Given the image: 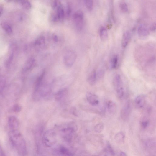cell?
<instances>
[{"label": "cell", "mask_w": 156, "mask_h": 156, "mask_svg": "<svg viewBox=\"0 0 156 156\" xmlns=\"http://www.w3.org/2000/svg\"><path fill=\"white\" fill-rule=\"evenodd\" d=\"M85 4L86 7L89 11H91L92 10L93 7V1L91 0L86 1Z\"/></svg>", "instance_id": "26"}, {"label": "cell", "mask_w": 156, "mask_h": 156, "mask_svg": "<svg viewBox=\"0 0 156 156\" xmlns=\"http://www.w3.org/2000/svg\"><path fill=\"white\" fill-rule=\"evenodd\" d=\"M9 136L12 144L18 153L22 156H26L27 152L26 144L20 132L18 130L10 131Z\"/></svg>", "instance_id": "1"}, {"label": "cell", "mask_w": 156, "mask_h": 156, "mask_svg": "<svg viewBox=\"0 0 156 156\" xmlns=\"http://www.w3.org/2000/svg\"><path fill=\"white\" fill-rule=\"evenodd\" d=\"M35 60L33 58H29L25 63L23 68L24 72L29 71L32 70L35 65Z\"/></svg>", "instance_id": "10"}, {"label": "cell", "mask_w": 156, "mask_h": 156, "mask_svg": "<svg viewBox=\"0 0 156 156\" xmlns=\"http://www.w3.org/2000/svg\"><path fill=\"white\" fill-rule=\"evenodd\" d=\"M8 123L10 131L18 130L20 123L19 120L16 117L12 116L9 117L8 120Z\"/></svg>", "instance_id": "7"}, {"label": "cell", "mask_w": 156, "mask_h": 156, "mask_svg": "<svg viewBox=\"0 0 156 156\" xmlns=\"http://www.w3.org/2000/svg\"><path fill=\"white\" fill-rule=\"evenodd\" d=\"M120 7L121 10L124 12H127L128 10L127 4L124 2H122L120 3Z\"/></svg>", "instance_id": "28"}, {"label": "cell", "mask_w": 156, "mask_h": 156, "mask_svg": "<svg viewBox=\"0 0 156 156\" xmlns=\"http://www.w3.org/2000/svg\"><path fill=\"white\" fill-rule=\"evenodd\" d=\"M131 37V34L129 31L125 32L123 35L122 40V45L123 47H127L130 41Z\"/></svg>", "instance_id": "13"}, {"label": "cell", "mask_w": 156, "mask_h": 156, "mask_svg": "<svg viewBox=\"0 0 156 156\" xmlns=\"http://www.w3.org/2000/svg\"><path fill=\"white\" fill-rule=\"evenodd\" d=\"M137 32L139 35L141 37H144L149 35L148 29L144 25H141L138 27Z\"/></svg>", "instance_id": "14"}, {"label": "cell", "mask_w": 156, "mask_h": 156, "mask_svg": "<svg viewBox=\"0 0 156 156\" xmlns=\"http://www.w3.org/2000/svg\"><path fill=\"white\" fill-rule=\"evenodd\" d=\"M118 63V57L117 55H115L112 59L111 61V68L113 69L115 68L117 65Z\"/></svg>", "instance_id": "25"}, {"label": "cell", "mask_w": 156, "mask_h": 156, "mask_svg": "<svg viewBox=\"0 0 156 156\" xmlns=\"http://www.w3.org/2000/svg\"><path fill=\"white\" fill-rule=\"evenodd\" d=\"M132 110L131 104L130 102H127L125 104L122 108L121 111V116L124 120H126L129 118Z\"/></svg>", "instance_id": "6"}, {"label": "cell", "mask_w": 156, "mask_h": 156, "mask_svg": "<svg viewBox=\"0 0 156 156\" xmlns=\"http://www.w3.org/2000/svg\"><path fill=\"white\" fill-rule=\"evenodd\" d=\"M120 156H127V155L125 153L122 152L120 153Z\"/></svg>", "instance_id": "41"}, {"label": "cell", "mask_w": 156, "mask_h": 156, "mask_svg": "<svg viewBox=\"0 0 156 156\" xmlns=\"http://www.w3.org/2000/svg\"><path fill=\"white\" fill-rule=\"evenodd\" d=\"M0 156H6L4 151L1 146H0Z\"/></svg>", "instance_id": "37"}, {"label": "cell", "mask_w": 156, "mask_h": 156, "mask_svg": "<svg viewBox=\"0 0 156 156\" xmlns=\"http://www.w3.org/2000/svg\"><path fill=\"white\" fill-rule=\"evenodd\" d=\"M100 38L103 41H105L108 38V32L105 27H102L100 31Z\"/></svg>", "instance_id": "22"}, {"label": "cell", "mask_w": 156, "mask_h": 156, "mask_svg": "<svg viewBox=\"0 0 156 156\" xmlns=\"http://www.w3.org/2000/svg\"><path fill=\"white\" fill-rule=\"evenodd\" d=\"M118 96L120 98H122L124 94V90L123 87L116 90Z\"/></svg>", "instance_id": "29"}, {"label": "cell", "mask_w": 156, "mask_h": 156, "mask_svg": "<svg viewBox=\"0 0 156 156\" xmlns=\"http://www.w3.org/2000/svg\"><path fill=\"white\" fill-rule=\"evenodd\" d=\"M104 156H106V155Z\"/></svg>", "instance_id": "43"}, {"label": "cell", "mask_w": 156, "mask_h": 156, "mask_svg": "<svg viewBox=\"0 0 156 156\" xmlns=\"http://www.w3.org/2000/svg\"><path fill=\"white\" fill-rule=\"evenodd\" d=\"M84 14L81 11H76L73 15V20L77 29L81 31L84 25Z\"/></svg>", "instance_id": "3"}, {"label": "cell", "mask_w": 156, "mask_h": 156, "mask_svg": "<svg viewBox=\"0 0 156 156\" xmlns=\"http://www.w3.org/2000/svg\"><path fill=\"white\" fill-rule=\"evenodd\" d=\"M76 110L75 108L71 109V113L72 114H73L75 116H77V114H76Z\"/></svg>", "instance_id": "38"}, {"label": "cell", "mask_w": 156, "mask_h": 156, "mask_svg": "<svg viewBox=\"0 0 156 156\" xmlns=\"http://www.w3.org/2000/svg\"><path fill=\"white\" fill-rule=\"evenodd\" d=\"M59 2L57 1H54L52 3V6L53 9L57 8Z\"/></svg>", "instance_id": "33"}, {"label": "cell", "mask_w": 156, "mask_h": 156, "mask_svg": "<svg viewBox=\"0 0 156 156\" xmlns=\"http://www.w3.org/2000/svg\"><path fill=\"white\" fill-rule=\"evenodd\" d=\"M56 150L59 156H73V154L70 150L64 146H60Z\"/></svg>", "instance_id": "9"}, {"label": "cell", "mask_w": 156, "mask_h": 156, "mask_svg": "<svg viewBox=\"0 0 156 156\" xmlns=\"http://www.w3.org/2000/svg\"><path fill=\"white\" fill-rule=\"evenodd\" d=\"M45 38L43 36H40L34 42V45L36 47H41L45 43Z\"/></svg>", "instance_id": "21"}, {"label": "cell", "mask_w": 156, "mask_h": 156, "mask_svg": "<svg viewBox=\"0 0 156 156\" xmlns=\"http://www.w3.org/2000/svg\"><path fill=\"white\" fill-rule=\"evenodd\" d=\"M77 126L74 123H71L61 130L63 138L66 141L70 142L72 139V135L76 130Z\"/></svg>", "instance_id": "2"}, {"label": "cell", "mask_w": 156, "mask_h": 156, "mask_svg": "<svg viewBox=\"0 0 156 156\" xmlns=\"http://www.w3.org/2000/svg\"><path fill=\"white\" fill-rule=\"evenodd\" d=\"M51 20L54 22H57L60 21L59 18L56 13L53 14H52L51 16Z\"/></svg>", "instance_id": "31"}, {"label": "cell", "mask_w": 156, "mask_h": 156, "mask_svg": "<svg viewBox=\"0 0 156 156\" xmlns=\"http://www.w3.org/2000/svg\"><path fill=\"white\" fill-rule=\"evenodd\" d=\"M5 82L4 81H2L0 82V92L3 91L4 87L5 86Z\"/></svg>", "instance_id": "35"}, {"label": "cell", "mask_w": 156, "mask_h": 156, "mask_svg": "<svg viewBox=\"0 0 156 156\" xmlns=\"http://www.w3.org/2000/svg\"><path fill=\"white\" fill-rule=\"evenodd\" d=\"M114 83L116 90L123 87L122 86V80L120 76L116 75L114 78Z\"/></svg>", "instance_id": "19"}, {"label": "cell", "mask_w": 156, "mask_h": 156, "mask_svg": "<svg viewBox=\"0 0 156 156\" xmlns=\"http://www.w3.org/2000/svg\"><path fill=\"white\" fill-rule=\"evenodd\" d=\"M77 58L75 52L72 50H69L65 54L63 58V62L68 67H71L74 65Z\"/></svg>", "instance_id": "4"}, {"label": "cell", "mask_w": 156, "mask_h": 156, "mask_svg": "<svg viewBox=\"0 0 156 156\" xmlns=\"http://www.w3.org/2000/svg\"><path fill=\"white\" fill-rule=\"evenodd\" d=\"M1 68H0V75H1Z\"/></svg>", "instance_id": "42"}, {"label": "cell", "mask_w": 156, "mask_h": 156, "mask_svg": "<svg viewBox=\"0 0 156 156\" xmlns=\"http://www.w3.org/2000/svg\"><path fill=\"white\" fill-rule=\"evenodd\" d=\"M13 111L16 113L20 112L22 110V107L20 105L16 104H15L13 108Z\"/></svg>", "instance_id": "27"}, {"label": "cell", "mask_w": 156, "mask_h": 156, "mask_svg": "<svg viewBox=\"0 0 156 156\" xmlns=\"http://www.w3.org/2000/svg\"><path fill=\"white\" fill-rule=\"evenodd\" d=\"M55 134L54 132L52 130L46 132L44 137V141L46 145L51 147L55 144L56 142Z\"/></svg>", "instance_id": "5"}, {"label": "cell", "mask_w": 156, "mask_h": 156, "mask_svg": "<svg viewBox=\"0 0 156 156\" xmlns=\"http://www.w3.org/2000/svg\"><path fill=\"white\" fill-rule=\"evenodd\" d=\"M72 12V9L70 4H68L67 5L66 13L68 17H69Z\"/></svg>", "instance_id": "32"}, {"label": "cell", "mask_w": 156, "mask_h": 156, "mask_svg": "<svg viewBox=\"0 0 156 156\" xmlns=\"http://www.w3.org/2000/svg\"><path fill=\"white\" fill-rule=\"evenodd\" d=\"M3 9V7L2 5L0 4V14L2 13Z\"/></svg>", "instance_id": "40"}, {"label": "cell", "mask_w": 156, "mask_h": 156, "mask_svg": "<svg viewBox=\"0 0 156 156\" xmlns=\"http://www.w3.org/2000/svg\"><path fill=\"white\" fill-rule=\"evenodd\" d=\"M135 103L136 106L139 108L143 107L145 103V97L143 95L137 96L135 99Z\"/></svg>", "instance_id": "12"}, {"label": "cell", "mask_w": 156, "mask_h": 156, "mask_svg": "<svg viewBox=\"0 0 156 156\" xmlns=\"http://www.w3.org/2000/svg\"><path fill=\"white\" fill-rule=\"evenodd\" d=\"M107 150L109 153H111V154L112 155H115L113 149L112 147L111 144H110L109 142H107Z\"/></svg>", "instance_id": "30"}, {"label": "cell", "mask_w": 156, "mask_h": 156, "mask_svg": "<svg viewBox=\"0 0 156 156\" xmlns=\"http://www.w3.org/2000/svg\"><path fill=\"white\" fill-rule=\"evenodd\" d=\"M19 1L20 4L24 8L29 10L31 9L32 6L31 3L29 1Z\"/></svg>", "instance_id": "23"}, {"label": "cell", "mask_w": 156, "mask_h": 156, "mask_svg": "<svg viewBox=\"0 0 156 156\" xmlns=\"http://www.w3.org/2000/svg\"><path fill=\"white\" fill-rule=\"evenodd\" d=\"M52 38L53 41L55 42H57L58 40V39L57 35L53 34L52 35Z\"/></svg>", "instance_id": "36"}, {"label": "cell", "mask_w": 156, "mask_h": 156, "mask_svg": "<svg viewBox=\"0 0 156 156\" xmlns=\"http://www.w3.org/2000/svg\"><path fill=\"white\" fill-rule=\"evenodd\" d=\"M125 138V135L122 132H119L115 136V139L116 142L119 143H124Z\"/></svg>", "instance_id": "20"}, {"label": "cell", "mask_w": 156, "mask_h": 156, "mask_svg": "<svg viewBox=\"0 0 156 156\" xmlns=\"http://www.w3.org/2000/svg\"><path fill=\"white\" fill-rule=\"evenodd\" d=\"M86 98L88 102L91 105L96 106L98 104L99 99L98 96L95 94L88 93L87 94Z\"/></svg>", "instance_id": "8"}, {"label": "cell", "mask_w": 156, "mask_h": 156, "mask_svg": "<svg viewBox=\"0 0 156 156\" xmlns=\"http://www.w3.org/2000/svg\"><path fill=\"white\" fill-rule=\"evenodd\" d=\"M97 78V75L95 70L92 72L88 79L89 84L91 86L95 84Z\"/></svg>", "instance_id": "17"}, {"label": "cell", "mask_w": 156, "mask_h": 156, "mask_svg": "<svg viewBox=\"0 0 156 156\" xmlns=\"http://www.w3.org/2000/svg\"><path fill=\"white\" fill-rule=\"evenodd\" d=\"M104 129V125L103 123H100L97 124L95 127V131L97 133L101 132Z\"/></svg>", "instance_id": "24"}, {"label": "cell", "mask_w": 156, "mask_h": 156, "mask_svg": "<svg viewBox=\"0 0 156 156\" xmlns=\"http://www.w3.org/2000/svg\"><path fill=\"white\" fill-rule=\"evenodd\" d=\"M149 124V121H143L141 123L142 126L144 128H145L147 127Z\"/></svg>", "instance_id": "34"}, {"label": "cell", "mask_w": 156, "mask_h": 156, "mask_svg": "<svg viewBox=\"0 0 156 156\" xmlns=\"http://www.w3.org/2000/svg\"><path fill=\"white\" fill-rule=\"evenodd\" d=\"M2 29L7 34L11 35L13 33V29L10 24L6 22H2L1 24Z\"/></svg>", "instance_id": "16"}, {"label": "cell", "mask_w": 156, "mask_h": 156, "mask_svg": "<svg viewBox=\"0 0 156 156\" xmlns=\"http://www.w3.org/2000/svg\"><path fill=\"white\" fill-rule=\"evenodd\" d=\"M107 108L108 111L110 114H115L116 111V106L115 103L113 101H108L107 104Z\"/></svg>", "instance_id": "15"}, {"label": "cell", "mask_w": 156, "mask_h": 156, "mask_svg": "<svg viewBox=\"0 0 156 156\" xmlns=\"http://www.w3.org/2000/svg\"><path fill=\"white\" fill-rule=\"evenodd\" d=\"M57 9L56 14L59 18L60 21H62L63 19L64 16H65V12H64V9L61 3L60 2Z\"/></svg>", "instance_id": "18"}, {"label": "cell", "mask_w": 156, "mask_h": 156, "mask_svg": "<svg viewBox=\"0 0 156 156\" xmlns=\"http://www.w3.org/2000/svg\"><path fill=\"white\" fill-rule=\"evenodd\" d=\"M68 91V89L66 88L60 89L55 95V99L58 101H61L67 95Z\"/></svg>", "instance_id": "11"}, {"label": "cell", "mask_w": 156, "mask_h": 156, "mask_svg": "<svg viewBox=\"0 0 156 156\" xmlns=\"http://www.w3.org/2000/svg\"><path fill=\"white\" fill-rule=\"evenodd\" d=\"M155 23L152 24L151 27V29L152 31H154L155 30L156 25Z\"/></svg>", "instance_id": "39"}]
</instances>
